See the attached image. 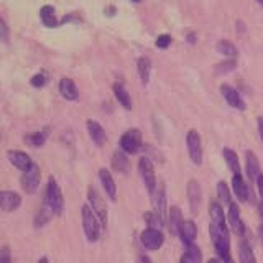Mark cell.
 <instances>
[{"label": "cell", "instance_id": "cell-14", "mask_svg": "<svg viewBox=\"0 0 263 263\" xmlns=\"http://www.w3.org/2000/svg\"><path fill=\"white\" fill-rule=\"evenodd\" d=\"M7 156H8V161H10L15 168H18L20 171L28 170L33 164L30 156L25 152H20V150H10V152L7 153Z\"/></svg>", "mask_w": 263, "mask_h": 263}, {"label": "cell", "instance_id": "cell-34", "mask_svg": "<svg viewBox=\"0 0 263 263\" xmlns=\"http://www.w3.org/2000/svg\"><path fill=\"white\" fill-rule=\"evenodd\" d=\"M234 69H235V60H227V61L216 66V72H219V74H226Z\"/></svg>", "mask_w": 263, "mask_h": 263}, {"label": "cell", "instance_id": "cell-32", "mask_svg": "<svg viewBox=\"0 0 263 263\" xmlns=\"http://www.w3.org/2000/svg\"><path fill=\"white\" fill-rule=\"evenodd\" d=\"M25 142L27 145L33 146V148H40L43 146L46 142V132H35V134H30L25 137Z\"/></svg>", "mask_w": 263, "mask_h": 263}, {"label": "cell", "instance_id": "cell-30", "mask_svg": "<svg viewBox=\"0 0 263 263\" xmlns=\"http://www.w3.org/2000/svg\"><path fill=\"white\" fill-rule=\"evenodd\" d=\"M217 51L220 53V54H224L226 58H229V60H235L237 58V48H235V45H232L230 41H227V40H222V41H219L217 43Z\"/></svg>", "mask_w": 263, "mask_h": 263}, {"label": "cell", "instance_id": "cell-42", "mask_svg": "<svg viewBox=\"0 0 263 263\" xmlns=\"http://www.w3.org/2000/svg\"><path fill=\"white\" fill-rule=\"evenodd\" d=\"M137 263H152V260L148 258V257H140Z\"/></svg>", "mask_w": 263, "mask_h": 263}, {"label": "cell", "instance_id": "cell-45", "mask_svg": "<svg viewBox=\"0 0 263 263\" xmlns=\"http://www.w3.org/2000/svg\"><path fill=\"white\" fill-rule=\"evenodd\" d=\"M208 263H220V260H217V258H211Z\"/></svg>", "mask_w": 263, "mask_h": 263}, {"label": "cell", "instance_id": "cell-26", "mask_svg": "<svg viewBox=\"0 0 263 263\" xmlns=\"http://www.w3.org/2000/svg\"><path fill=\"white\" fill-rule=\"evenodd\" d=\"M202 260V255H201V250H199V247L197 245H189L184 255L181 257L179 263H201Z\"/></svg>", "mask_w": 263, "mask_h": 263}, {"label": "cell", "instance_id": "cell-10", "mask_svg": "<svg viewBox=\"0 0 263 263\" xmlns=\"http://www.w3.org/2000/svg\"><path fill=\"white\" fill-rule=\"evenodd\" d=\"M153 199V212L158 216L163 226H166V196H164V187L163 186H156L153 194H150Z\"/></svg>", "mask_w": 263, "mask_h": 263}, {"label": "cell", "instance_id": "cell-8", "mask_svg": "<svg viewBox=\"0 0 263 263\" xmlns=\"http://www.w3.org/2000/svg\"><path fill=\"white\" fill-rule=\"evenodd\" d=\"M140 240H142L143 247L148 250H158L161 249V245L164 242V235L161 234V230L160 229H156V227H146L142 235H140Z\"/></svg>", "mask_w": 263, "mask_h": 263}, {"label": "cell", "instance_id": "cell-44", "mask_svg": "<svg viewBox=\"0 0 263 263\" xmlns=\"http://www.w3.org/2000/svg\"><path fill=\"white\" fill-rule=\"evenodd\" d=\"M38 263H49V261H48L46 257H43V258H40V260H38Z\"/></svg>", "mask_w": 263, "mask_h": 263}, {"label": "cell", "instance_id": "cell-27", "mask_svg": "<svg viewBox=\"0 0 263 263\" xmlns=\"http://www.w3.org/2000/svg\"><path fill=\"white\" fill-rule=\"evenodd\" d=\"M224 160L227 163L229 170L234 173V175H240V163H238V156L234 150L230 148H224Z\"/></svg>", "mask_w": 263, "mask_h": 263}, {"label": "cell", "instance_id": "cell-2", "mask_svg": "<svg viewBox=\"0 0 263 263\" xmlns=\"http://www.w3.org/2000/svg\"><path fill=\"white\" fill-rule=\"evenodd\" d=\"M82 229H84V234H86V238L89 242H96L99 235H101V220L99 217L94 214L92 208H90L89 204H84L82 205Z\"/></svg>", "mask_w": 263, "mask_h": 263}, {"label": "cell", "instance_id": "cell-21", "mask_svg": "<svg viewBox=\"0 0 263 263\" xmlns=\"http://www.w3.org/2000/svg\"><path fill=\"white\" fill-rule=\"evenodd\" d=\"M60 92L64 99H68V101H76L79 92H78V87L76 84L72 82V79L69 78H63L61 82H60Z\"/></svg>", "mask_w": 263, "mask_h": 263}, {"label": "cell", "instance_id": "cell-5", "mask_svg": "<svg viewBox=\"0 0 263 263\" xmlns=\"http://www.w3.org/2000/svg\"><path fill=\"white\" fill-rule=\"evenodd\" d=\"M138 173L140 176H142L143 183L148 189V193L153 194V191L156 189V176H155V168H153V163L150 161V158H146V156H143V158L138 160Z\"/></svg>", "mask_w": 263, "mask_h": 263}, {"label": "cell", "instance_id": "cell-35", "mask_svg": "<svg viewBox=\"0 0 263 263\" xmlns=\"http://www.w3.org/2000/svg\"><path fill=\"white\" fill-rule=\"evenodd\" d=\"M145 220H146L148 227H156V226H163V224H161V220L158 219V216H156L155 212H148V214H145Z\"/></svg>", "mask_w": 263, "mask_h": 263}, {"label": "cell", "instance_id": "cell-40", "mask_svg": "<svg viewBox=\"0 0 263 263\" xmlns=\"http://www.w3.org/2000/svg\"><path fill=\"white\" fill-rule=\"evenodd\" d=\"M257 187H258V193H260V197H261V202H263V175H260L258 178H257Z\"/></svg>", "mask_w": 263, "mask_h": 263}, {"label": "cell", "instance_id": "cell-47", "mask_svg": "<svg viewBox=\"0 0 263 263\" xmlns=\"http://www.w3.org/2000/svg\"><path fill=\"white\" fill-rule=\"evenodd\" d=\"M132 2H140V0H132Z\"/></svg>", "mask_w": 263, "mask_h": 263}, {"label": "cell", "instance_id": "cell-29", "mask_svg": "<svg viewBox=\"0 0 263 263\" xmlns=\"http://www.w3.org/2000/svg\"><path fill=\"white\" fill-rule=\"evenodd\" d=\"M238 257H240L242 263H257V258H255L253 250L250 249L249 242L242 240L240 245H238Z\"/></svg>", "mask_w": 263, "mask_h": 263}, {"label": "cell", "instance_id": "cell-41", "mask_svg": "<svg viewBox=\"0 0 263 263\" xmlns=\"http://www.w3.org/2000/svg\"><path fill=\"white\" fill-rule=\"evenodd\" d=\"M258 132H260V137L263 140V115H261V117H258Z\"/></svg>", "mask_w": 263, "mask_h": 263}, {"label": "cell", "instance_id": "cell-43", "mask_svg": "<svg viewBox=\"0 0 263 263\" xmlns=\"http://www.w3.org/2000/svg\"><path fill=\"white\" fill-rule=\"evenodd\" d=\"M187 41H189V43H196V35H194V33L187 35Z\"/></svg>", "mask_w": 263, "mask_h": 263}, {"label": "cell", "instance_id": "cell-24", "mask_svg": "<svg viewBox=\"0 0 263 263\" xmlns=\"http://www.w3.org/2000/svg\"><path fill=\"white\" fill-rule=\"evenodd\" d=\"M112 168L115 171H119L122 173V175H125V173L128 171V158H127V155L125 152H115L112 155Z\"/></svg>", "mask_w": 263, "mask_h": 263}, {"label": "cell", "instance_id": "cell-48", "mask_svg": "<svg viewBox=\"0 0 263 263\" xmlns=\"http://www.w3.org/2000/svg\"><path fill=\"white\" fill-rule=\"evenodd\" d=\"M258 2H260V4H263V0H258Z\"/></svg>", "mask_w": 263, "mask_h": 263}, {"label": "cell", "instance_id": "cell-4", "mask_svg": "<svg viewBox=\"0 0 263 263\" xmlns=\"http://www.w3.org/2000/svg\"><path fill=\"white\" fill-rule=\"evenodd\" d=\"M120 148L122 152L128 155H135L142 148V134L138 128H130L120 137Z\"/></svg>", "mask_w": 263, "mask_h": 263}, {"label": "cell", "instance_id": "cell-9", "mask_svg": "<svg viewBox=\"0 0 263 263\" xmlns=\"http://www.w3.org/2000/svg\"><path fill=\"white\" fill-rule=\"evenodd\" d=\"M87 201H89L90 208H92L94 214L99 217V220H101V224L105 226L107 224V204H105V201L102 199L101 194H99L94 187H89Z\"/></svg>", "mask_w": 263, "mask_h": 263}, {"label": "cell", "instance_id": "cell-25", "mask_svg": "<svg viewBox=\"0 0 263 263\" xmlns=\"http://www.w3.org/2000/svg\"><path fill=\"white\" fill-rule=\"evenodd\" d=\"M114 94L115 97H117V101L120 102V105L123 107V109L130 110L132 109V99H130V94L127 92V89L123 87L122 84H114Z\"/></svg>", "mask_w": 263, "mask_h": 263}, {"label": "cell", "instance_id": "cell-46", "mask_svg": "<svg viewBox=\"0 0 263 263\" xmlns=\"http://www.w3.org/2000/svg\"><path fill=\"white\" fill-rule=\"evenodd\" d=\"M224 263H234V261L230 260V258H227V260H224Z\"/></svg>", "mask_w": 263, "mask_h": 263}, {"label": "cell", "instance_id": "cell-19", "mask_svg": "<svg viewBox=\"0 0 263 263\" xmlns=\"http://www.w3.org/2000/svg\"><path fill=\"white\" fill-rule=\"evenodd\" d=\"M181 240H183V243L186 247L189 245H193L194 240H196V237H197V227L194 224V220H184V224H183V229H181Z\"/></svg>", "mask_w": 263, "mask_h": 263}, {"label": "cell", "instance_id": "cell-28", "mask_svg": "<svg viewBox=\"0 0 263 263\" xmlns=\"http://www.w3.org/2000/svg\"><path fill=\"white\" fill-rule=\"evenodd\" d=\"M137 68H138V74L142 78L143 84H148L150 81V74H152V61L148 58H140L138 63H137Z\"/></svg>", "mask_w": 263, "mask_h": 263}, {"label": "cell", "instance_id": "cell-13", "mask_svg": "<svg viewBox=\"0 0 263 263\" xmlns=\"http://www.w3.org/2000/svg\"><path fill=\"white\" fill-rule=\"evenodd\" d=\"M99 179H101V184L104 187V191L107 193V196H109L112 201L117 199V186H115V181L110 175V171L101 168L99 170Z\"/></svg>", "mask_w": 263, "mask_h": 263}, {"label": "cell", "instance_id": "cell-11", "mask_svg": "<svg viewBox=\"0 0 263 263\" xmlns=\"http://www.w3.org/2000/svg\"><path fill=\"white\" fill-rule=\"evenodd\" d=\"M22 197L15 191H0V209L5 212H13L20 208Z\"/></svg>", "mask_w": 263, "mask_h": 263}, {"label": "cell", "instance_id": "cell-17", "mask_svg": "<svg viewBox=\"0 0 263 263\" xmlns=\"http://www.w3.org/2000/svg\"><path fill=\"white\" fill-rule=\"evenodd\" d=\"M87 132H89V137L92 138V142L97 146H104L107 142V135L102 128L101 123H97L94 120H87Z\"/></svg>", "mask_w": 263, "mask_h": 263}, {"label": "cell", "instance_id": "cell-39", "mask_svg": "<svg viewBox=\"0 0 263 263\" xmlns=\"http://www.w3.org/2000/svg\"><path fill=\"white\" fill-rule=\"evenodd\" d=\"M0 40H8V27L2 16H0Z\"/></svg>", "mask_w": 263, "mask_h": 263}, {"label": "cell", "instance_id": "cell-36", "mask_svg": "<svg viewBox=\"0 0 263 263\" xmlns=\"http://www.w3.org/2000/svg\"><path fill=\"white\" fill-rule=\"evenodd\" d=\"M171 45V35H160L156 40V46L160 49H166Z\"/></svg>", "mask_w": 263, "mask_h": 263}, {"label": "cell", "instance_id": "cell-16", "mask_svg": "<svg viewBox=\"0 0 263 263\" xmlns=\"http://www.w3.org/2000/svg\"><path fill=\"white\" fill-rule=\"evenodd\" d=\"M187 199H189V208L193 212L199 211L201 205V186L196 179H191L187 183Z\"/></svg>", "mask_w": 263, "mask_h": 263}, {"label": "cell", "instance_id": "cell-37", "mask_svg": "<svg viewBox=\"0 0 263 263\" xmlns=\"http://www.w3.org/2000/svg\"><path fill=\"white\" fill-rule=\"evenodd\" d=\"M46 82L48 79L45 74H35V76L31 78V86H35V87H43Z\"/></svg>", "mask_w": 263, "mask_h": 263}, {"label": "cell", "instance_id": "cell-31", "mask_svg": "<svg viewBox=\"0 0 263 263\" xmlns=\"http://www.w3.org/2000/svg\"><path fill=\"white\" fill-rule=\"evenodd\" d=\"M209 212H211V222L219 226H226V214L222 211V205L219 202H212Z\"/></svg>", "mask_w": 263, "mask_h": 263}, {"label": "cell", "instance_id": "cell-38", "mask_svg": "<svg viewBox=\"0 0 263 263\" xmlns=\"http://www.w3.org/2000/svg\"><path fill=\"white\" fill-rule=\"evenodd\" d=\"M10 261H12L10 249H8V247H4V249L0 250V263H10Z\"/></svg>", "mask_w": 263, "mask_h": 263}, {"label": "cell", "instance_id": "cell-20", "mask_svg": "<svg viewBox=\"0 0 263 263\" xmlns=\"http://www.w3.org/2000/svg\"><path fill=\"white\" fill-rule=\"evenodd\" d=\"M232 189L235 196L238 197V201L245 202L249 199V186H247L245 179L242 178V175H234L232 178Z\"/></svg>", "mask_w": 263, "mask_h": 263}, {"label": "cell", "instance_id": "cell-12", "mask_svg": "<svg viewBox=\"0 0 263 263\" xmlns=\"http://www.w3.org/2000/svg\"><path fill=\"white\" fill-rule=\"evenodd\" d=\"M220 92H222V96H224V99H226L230 107H234V109H238V110L245 109V104H243L242 97H240V94H238L237 89H234L232 86H229V84H222L220 86Z\"/></svg>", "mask_w": 263, "mask_h": 263}, {"label": "cell", "instance_id": "cell-3", "mask_svg": "<svg viewBox=\"0 0 263 263\" xmlns=\"http://www.w3.org/2000/svg\"><path fill=\"white\" fill-rule=\"evenodd\" d=\"M45 202L48 204V208L51 209L54 216H61L64 211V199H63V193L60 186H58L54 178L48 179L46 184V193H45Z\"/></svg>", "mask_w": 263, "mask_h": 263}, {"label": "cell", "instance_id": "cell-23", "mask_svg": "<svg viewBox=\"0 0 263 263\" xmlns=\"http://www.w3.org/2000/svg\"><path fill=\"white\" fill-rule=\"evenodd\" d=\"M247 175L252 181H257V178L261 175L260 173V163L253 152H247Z\"/></svg>", "mask_w": 263, "mask_h": 263}, {"label": "cell", "instance_id": "cell-22", "mask_svg": "<svg viewBox=\"0 0 263 263\" xmlns=\"http://www.w3.org/2000/svg\"><path fill=\"white\" fill-rule=\"evenodd\" d=\"M40 18H41V22H43L45 27H48V28H56L58 25L61 23L60 20L56 18V12H54V8L51 5H45L43 8H41Z\"/></svg>", "mask_w": 263, "mask_h": 263}, {"label": "cell", "instance_id": "cell-15", "mask_svg": "<svg viewBox=\"0 0 263 263\" xmlns=\"http://www.w3.org/2000/svg\"><path fill=\"white\" fill-rule=\"evenodd\" d=\"M229 226L232 229V232L237 235H242L243 234V224H242V219H240V211H238V205L235 202H230L229 204Z\"/></svg>", "mask_w": 263, "mask_h": 263}, {"label": "cell", "instance_id": "cell-6", "mask_svg": "<svg viewBox=\"0 0 263 263\" xmlns=\"http://www.w3.org/2000/svg\"><path fill=\"white\" fill-rule=\"evenodd\" d=\"M40 179H41V171H40V166L36 163H33L28 170L23 171L22 175V187L25 193L28 194H33L38 189L40 186Z\"/></svg>", "mask_w": 263, "mask_h": 263}, {"label": "cell", "instance_id": "cell-33", "mask_svg": "<svg viewBox=\"0 0 263 263\" xmlns=\"http://www.w3.org/2000/svg\"><path fill=\"white\" fill-rule=\"evenodd\" d=\"M217 196H219V199L227 205L232 202V197H230V191L226 181H219L217 183Z\"/></svg>", "mask_w": 263, "mask_h": 263}, {"label": "cell", "instance_id": "cell-18", "mask_svg": "<svg viewBox=\"0 0 263 263\" xmlns=\"http://www.w3.org/2000/svg\"><path fill=\"white\" fill-rule=\"evenodd\" d=\"M184 224V219H183V212L178 208H171L170 214H168V226L171 229V232L175 235L181 234V229H183Z\"/></svg>", "mask_w": 263, "mask_h": 263}, {"label": "cell", "instance_id": "cell-7", "mask_svg": "<svg viewBox=\"0 0 263 263\" xmlns=\"http://www.w3.org/2000/svg\"><path fill=\"white\" fill-rule=\"evenodd\" d=\"M186 146L189 158L194 164L202 163V145H201V137L196 130H189L186 135Z\"/></svg>", "mask_w": 263, "mask_h": 263}, {"label": "cell", "instance_id": "cell-1", "mask_svg": "<svg viewBox=\"0 0 263 263\" xmlns=\"http://www.w3.org/2000/svg\"><path fill=\"white\" fill-rule=\"evenodd\" d=\"M211 240L214 243V249H216L217 255L220 258H230V238H229V230L227 226H219L211 222Z\"/></svg>", "mask_w": 263, "mask_h": 263}]
</instances>
